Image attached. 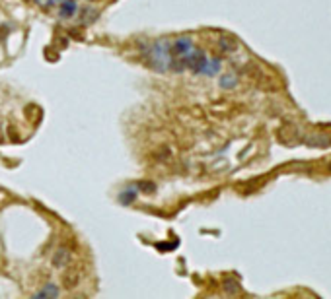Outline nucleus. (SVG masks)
<instances>
[{
	"label": "nucleus",
	"instance_id": "f257e3e1",
	"mask_svg": "<svg viewBox=\"0 0 331 299\" xmlns=\"http://www.w3.org/2000/svg\"><path fill=\"white\" fill-rule=\"evenodd\" d=\"M174 53L178 55V57H181V59H187V55L193 51V45L189 39H178L176 43H174Z\"/></svg>",
	"mask_w": 331,
	"mask_h": 299
},
{
	"label": "nucleus",
	"instance_id": "f03ea898",
	"mask_svg": "<svg viewBox=\"0 0 331 299\" xmlns=\"http://www.w3.org/2000/svg\"><path fill=\"white\" fill-rule=\"evenodd\" d=\"M74 12H76V2L74 0H64L63 6H61V14H63L64 18H68V16H72Z\"/></svg>",
	"mask_w": 331,
	"mask_h": 299
},
{
	"label": "nucleus",
	"instance_id": "7ed1b4c3",
	"mask_svg": "<svg viewBox=\"0 0 331 299\" xmlns=\"http://www.w3.org/2000/svg\"><path fill=\"white\" fill-rule=\"evenodd\" d=\"M45 295H53V297H57V295H59V289H57L55 286H45L35 297H45Z\"/></svg>",
	"mask_w": 331,
	"mask_h": 299
},
{
	"label": "nucleus",
	"instance_id": "20e7f679",
	"mask_svg": "<svg viewBox=\"0 0 331 299\" xmlns=\"http://www.w3.org/2000/svg\"><path fill=\"white\" fill-rule=\"evenodd\" d=\"M68 261V253H66V249H59L57 251V257H55V264L57 266H61L63 262Z\"/></svg>",
	"mask_w": 331,
	"mask_h": 299
},
{
	"label": "nucleus",
	"instance_id": "39448f33",
	"mask_svg": "<svg viewBox=\"0 0 331 299\" xmlns=\"http://www.w3.org/2000/svg\"><path fill=\"white\" fill-rule=\"evenodd\" d=\"M76 278H78V276L72 274V272H70V274H66V278H64V282H66V284H64V286H66V287H74V286H76Z\"/></svg>",
	"mask_w": 331,
	"mask_h": 299
},
{
	"label": "nucleus",
	"instance_id": "423d86ee",
	"mask_svg": "<svg viewBox=\"0 0 331 299\" xmlns=\"http://www.w3.org/2000/svg\"><path fill=\"white\" fill-rule=\"evenodd\" d=\"M57 0H37V4H41V6H53Z\"/></svg>",
	"mask_w": 331,
	"mask_h": 299
}]
</instances>
